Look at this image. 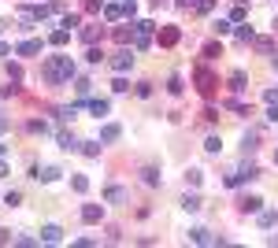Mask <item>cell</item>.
<instances>
[{
	"label": "cell",
	"mask_w": 278,
	"mask_h": 248,
	"mask_svg": "<svg viewBox=\"0 0 278 248\" xmlns=\"http://www.w3.org/2000/svg\"><path fill=\"white\" fill-rule=\"evenodd\" d=\"M75 78V59L71 56H49V63H45V82L52 85H63Z\"/></svg>",
	"instance_id": "obj_1"
},
{
	"label": "cell",
	"mask_w": 278,
	"mask_h": 248,
	"mask_svg": "<svg viewBox=\"0 0 278 248\" xmlns=\"http://www.w3.org/2000/svg\"><path fill=\"white\" fill-rule=\"evenodd\" d=\"M253 178H260V171H256V167L249 163V167H245V171L230 174V178H227V185H245V182H253Z\"/></svg>",
	"instance_id": "obj_2"
},
{
	"label": "cell",
	"mask_w": 278,
	"mask_h": 248,
	"mask_svg": "<svg viewBox=\"0 0 278 248\" xmlns=\"http://www.w3.org/2000/svg\"><path fill=\"white\" fill-rule=\"evenodd\" d=\"M104 200H108V204H126L130 193L123 189V185H108V189H104Z\"/></svg>",
	"instance_id": "obj_3"
},
{
	"label": "cell",
	"mask_w": 278,
	"mask_h": 248,
	"mask_svg": "<svg viewBox=\"0 0 278 248\" xmlns=\"http://www.w3.org/2000/svg\"><path fill=\"white\" fill-rule=\"evenodd\" d=\"M41 241H45V245H59V241H63V230H59L56 223H49V226L41 230Z\"/></svg>",
	"instance_id": "obj_4"
},
{
	"label": "cell",
	"mask_w": 278,
	"mask_h": 248,
	"mask_svg": "<svg viewBox=\"0 0 278 248\" xmlns=\"http://www.w3.org/2000/svg\"><path fill=\"white\" fill-rule=\"evenodd\" d=\"M111 67H115L119 74H123V71H130V67H134V56H130L126 49H123V52H115V59H111Z\"/></svg>",
	"instance_id": "obj_5"
},
{
	"label": "cell",
	"mask_w": 278,
	"mask_h": 248,
	"mask_svg": "<svg viewBox=\"0 0 278 248\" xmlns=\"http://www.w3.org/2000/svg\"><path fill=\"white\" fill-rule=\"evenodd\" d=\"M104 219V207L101 204H85L82 207V223H101Z\"/></svg>",
	"instance_id": "obj_6"
},
{
	"label": "cell",
	"mask_w": 278,
	"mask_h": 248,
	"mask_svg": "<svg viewBox=\"0 0 278 248\" xmlns=\"http://www.w3.org/2000/svg\"><path fill=\"white\" fill-rule=\"evenodd\" d=\"M119 137H123V126H119V123H108L101 130V141H104V145H111V141H119Z\"/></svg>",
	"instance_id": "obj_7"
},
{
	"label": "cell",
	"mask_w": 278,
	"mask_h": 248,
	"mask_svg": "<svg viewBox=\"0 0 278 248\" xmlns=\"http://www.w3.org/2000/svg\"><path fill=\"white\" fill-rule=\"evenodd\" d=\"M197 82H201V93H204V97H208V93L215 89V78H211L208 71H204V67H201V71H197Z\"/></svg>",
	"instance_id": "obj_8"
},
{
	"label": "cell",
	"mask_w": 278,
	"mask_h": 248,
	"mask_svg": "<svg viewBox=\"0 0 278 248\" xmlns=\"http://www.w3.org/2000/svg\"><path fill=\"white\" fill-rule=\"evenodd\" d=\"M15 52H19V56H37V52H41V41H23Z\"/></svg>",
	"instance_id": "obj_9"
},
{
	"label": "cell",
	"mask_w": 278,
	"mask_h": 248,
	"mask_svg": "<svg viewBox=\"0 0 278 248\" xmlns=\"http://www.w3.org/2000/svg\"><path fill=\"white\" fill-rule=\"evenodd\" d=\"M89 111H93L97 119H104V115L111 111V104H108V100H93V104H89Z\"/></svg>",
	"instance_id": "obj_10"
},
{
	"label": "cell",
	"mask_w": 278,
	"mask_h": 248,
	"mask_svg": "<svg viewBox=\"0 0 278 248\" xmlns=\"http://www.w3.org/2000/svg\"><path fill=\"white\" fill-rule=\"evenodd\" d=\"M182 207H185V211H201V197H197V193H185V197H182Z\"/></svg>",
	"instance_id": "obj_11"
},
{
	"label": "cell",
	"mask_w": 278,
	"mask_h": 248,
	"mask_svg": "<svg viewBox=\"0 0 278 248\" xmlns=\"http://www.w3.org/2000/svg\"><path fill=\"white\" fill-rule=\"evenodd\" d=\"M104 19H108V23L123 19V4H104Z\"/></svg>",
	"instance_id": "obj_12"
},
{
	"label": "cell",
	"mask_w": 278,
	"mask_h": 248,
	"mask_svg": "<svg viewBox=\"0 0 278 248\" xmlns=\"http://www.w3.org/2000/svg\"><path fill=\"white\" fill-rule=\"evenodd\" d=\"M34 178H41V182H56V178H59V167H45V171H34Z\"/></svg>",
	"instance_id": "obj_13"
},
{
	"label": "cell",
	"mask_w": 278,
	"mask_h": 248,
	"mask_svg": "<svg viewBox=\"0 0 278 248\" xmlns=\"http://www.w3.org/2000/svg\"><path fill=\"white\" fill-rule=\"evenodd\" d=\"M149 33H152V23L149 19H137L134 23V37H149Z\"/></svg>",
	"instance_id": "obj_14"
},
{
	"label": "cell",
	"mask_w": 278,
	"mask_h": 248,
	"mask_svg": "<svg viewBox=\"0 0 278 248\" xmlns=\"http://www.w3.org/2000/svg\"><path fill=\"white\" fill-rule=\"evenodd\" d=\"M59 149H63V152H75V149H78V141L71 137L67 130H63V133H59Z\"/></svg>",
	"instance_id": "obj_15"
},
{
	"label": "cell",
	"mask_w": 278,
	"mask_h": 248,
	"mask_svg": "<svg viewBox=\"0 0 278 248\" xmlns=\"http://www.w3.org/2000/svg\"><path fill=\"white\" fill-rule=\"evenodd\" d=\"M49 41L56 45V49H59V45H67V41H71V30H67V26H63V30H56V33H52Z\"/></svg>",
	"instance_id": "obj_16"
},
{
	"label": "cell",
	"mask_w": 278,
	"mask_h": 248,
	"mask_svg": "<svg viewBox=\"0 0 278 248\" xmlns=\"http://www.w3.org/2000/svg\"><path fill=\"white\" fill-rule=\"evenodd\" d=\"M275 223H278V211H260V226L263 230H271Z\"/></svg>",
	"instance_id": "obj_17"
},
{
	"label": "cell",
	"mask_w": 278,
	"mask_h": 248,
	"mask_svg": "<svg viewBox=\"0 0 278 248\" xmlns=\"http://www.w3.org/2000/svg\"><path fill=\"white\" fill-rule=\"evenodd\" d=\"M204 152H211V156H219V152H223V141H219V137H208V141H204Z\"/></svg>",
	"instance_id": "obj_18"
},
{
	"label": "cell",
	"mask_w": 278,
	"mask_h": 248,
	"mask_svg": "<svg viewBox=\"0 0 278 248\" xmlns=\"http://www.w3.org/2000/svg\"><path fill=\"white\" fill-rule=\"evenodd\" d=\"M260 204H263L260 197H245L241 200V211H260Z\"/></svg>",
	"instance_id": "obj_19"
},
{
	"label": "cell",
	"mask_w": 278,
	"mask_h": 248,
	"mask_svg": "<svg viewBox=\"0 0 278 248\" xmlns=\"http://www.w3.org/2000/svg\"><path fill=\"white\" fill-rule=\"evenodd\" d=\"M71 185H75V193H85V189H89V178H85V174H75Z\"/></svg>",
	"instance_id": "obj_20"
},
{
	"label": "cell",
	"mask_w": 278,
	"mask_h": 248,
	"mask_svg": "<svg viewBox=\"0 0 278 248\" xmlns=\"http://www.w3.org/2000/svg\"><path fill=\"white\" fill-rule=\"evenodd\" d=\"M230 89H234V93L245 89V74H241V71H234V74H230Z\"/></svg>",
	"instance_id": "obj_21"
},
{
	"label": "cell",
	"mask_w": 278,
	"mask_h": 248,
	"mask_svg": "<svg viewBox=\"0 0 278 248\" xmlns=\"http://www.w3.org/2000/svg\"><path fill=\"white\" fill-rule=\"evenodd\" d=\"M160 41H163V45H175V41H178V30H175V26H167V30L160 33Z\"/></svg>",
	"instance_id": "obj_22"
},
{
	"label": "cell",
	"mask_w": 278,
	"mask_h": 248,
	"mask_svg": "<svg viewBox=\"0 0 278 248\" xmlns=\"http://www.w3.org/2000/svg\"><path fill=\"white\" fill-rule=\"evenodd\" d=\"M97 37H101V30H97V26H85V30H82V41H97Z\"/></svg>",
	"instance_id": "obj_23"
},
{
	"label": "cell",
	"mask_w": 278,
	"mask_h": 248,
	"mask_svg": "<svg viewBox=\"0 0 278 248\" xmlns=\"http://www.w3.org/2000/svg\"><path fill=\"white\" fill-rule=\"evenodd\" d=\"M89 78H78V82H75V89H78V97H89Z\"/></svg>",
	"instance_id": "obj_24"
},
{
	"label": "cell",
	"mask_w": 278,
	"mask_h": 248,
	"mask_svg": "<svg viewBox=\"0 0 278 248\" xmlns=\"http://www.w3.org/2000/svg\"><path fill=\"white\" fill-rule=\"evenodd\" d=\"M211 26H215V33H219V37H223V33H230V26H234V23H227V19H215V23H211Z\"/></svg>",
	"instance_id": "obj_25"
},
{
	"label": "cell",
	"mask_w": 278,
	"mask_h": 248,
	"mask_svg": "<svg viewBox=\"0 0 278 248\" xmlns=\"http://www.w3.org/2000/svg\"><path fill=\"white\" fill-rule=\"evenodd\" d=\"M82 152H85V156H101V145H97V141H85Z\"/></svg>",
	"instance_id": "obj_26"
},
{
	"label": "cell",
	"mask_w": 278,
	"mask_h": 248,
	"mask_svg": "<svg viewBox=\"0 0 278 248\" xmlns=\"http://www.w3.org/2000/svg\"><path fill=\"white\" fill-rule=\"evenodd\" d=\"M130 33H134V26H130V30H126V26H119V30H115V41L126 45V41H130Z\"/></svg>",
	"instance_id": "obj_27"
},
{
	"label": "cell",
	"mask_w": 278,
	"mask_h": 248,
	"mask_svg": "<svg viewBox=\"0 0 278 248\" xmlns=\"http://www.w3.org/2000/svg\"><path fill=\"white\" fill-rule=\"evenodd\" d=\"M141 174H145V185H160V178H156V171H152V167H145Z\"/></svg>",
	"instance_id": "obj_28"
},
{
	"label": "cell",
	"mask_w": 278,
	"mask_h": 248,
	"mask_svg": "<svg viewBox=\"0 0 278 248\" xmlns=\"http://www.w3.org/2000/svg\"><path fill=\"white\" fill-rule=\"evenodd\" d=\"M167 89H171V93H175V97H178V93H182V78H178V74H171V82H167Z\"/></svg>",
	"instance_id": "obj_29"
},
{
	"label": "cell",
	"mask_w": 278,
	"mask_h": 248,
	"mask_svg": "<svg viewBox=\"0 0 278 248\" xmlns=\"http://www.w3.org/2000/svg\"><path fill=\"white\" fill-rule=\"evenodd\" d=\"M256 33H253V26H241V30H237V41H253Z\"/></svg>",
	"instance_id": "obj_30"
},
{
	"label": "cell",
	"mask_w": 278,
	"mask_h": 248,
	"mask_svg": "<svg viewBox=\"0 0 278 248\" xmlns=\"http://www.w3.org/2000/svg\"><path fill=\"white\" fill-rule=\"evenodd\" d=\"M245 152H256V133H245V145H241Z\"/></svg>",
	"instance_id": "obj_31"
},
{
	"label": "cell",
	"mask_w": 278,
	"mask_h": 248,
	"mask_svg": "<svg viewBox=\"0 0 278 248\" xmlns=\"http://www.w3.org/2000/svg\"><path fill=\"white\" fill-rule=\"evenodd\" d=\"M185 178H189V185H201V182H204V174L197 171V167H193V171H189V174H185Z\"/></svg>",
	"instance_id": "obj_32"
},
{
	"label": "cell",
	"mask_w": 278,
	"mask_h": 248,
	"mask_svg": "<svg viewBox=\"0 0 278 248\" xmlns=\"http://www.w3.org/2000/svg\"><path fill=\"white\" fill-rule=\"evenodd\" d=\"M123 15H126V19L137 15V4H134V0H126V4H123Z\"/></svg>",
	"instance_id": "obj_33"
},
{
	"label": "cell",
	"mask_w": 278,
	"mask_h": 248,
	"mask_svg": "<svg viewBox=\"0 0 278 248\" xmlns=\"http://www.w3.org/2000/svg\"><path fill=\"white\" fill-rule=\"evenodd\" d=\"M111 89H115V93H126L130 82H126V78H115V82H111Z\"/></svg>",
	"instance_id": "obj_34"
},
{
	"label": "cell",
	"mask_w": 278,
	"mask_h": 248,
	"mask_svg": "<svg viewBox=\"0 0 278 248\" xmlns=\"http://www.w3.org/2000/svg\"><path fill=\"white\" fill-rule=\"evenodd\" d=\"M15 245H26V248H30V245H37V237H30V233H19Z\"/></svg>",
	"instance_id": "obj_35"
},
{
	"label": "cell",
	"mask_w": 278,
	"mask_h": 248,
	"mask_svg": "<svg viewBox=\"0 0 278 248\" xmlns=\"http://www.w3.org/2000/svg\"><path fill=\"white\" fill-rule=\"evenodd\" d=\"M245 15H249L245 8H234V11H230V23H245Z\"/></svg>",
	"instance_id": "obj_36"
},
{
	"label": "cell",
	"mask_w": 278,
	"mask_h": 248,
	"mask_svg": "<svg viewBox=\"0 0 278 248\" xmlns=\"http://www.w3.org/2000/svg\"><path fill=\"white\" fill-rule=\"evenodd\" d=\"M256 49H260V52H267V56H271V52H275V45H271L267 37H260V41H256Z\"/></svg>",
	"instance_id": "obj_37"
},
{
	"label": "cell",
	"mask_w": 278,
	"mask_h": 248,
	"mask_svg": "<svg viewBox=\"0 0 278 248\" xmlns=\"http://www.w3.org/2000/svg\"><path fill=\"white\" fill-rule=\"evenodd\" d=\"M30 130H34V133H49V123H41V119H34V123H30Z\"/></svg>",
	"instance_id": "obj_38"
},
{
	"label": "cell",
	"mask_w": 278,
	"mask_h": 248,
	"mask_svg": "<svg viewBox=\"0 0 278 248\" xmlns=\"http://www.w3.org/2000/svg\"><path fill=\"white\" fill-rule=\"evenodd\" d=\"M85 59H89V63H101V49H93V45H89V52H85Z\"/></svg>",
	"instance_id": "obj_39"
},
{
	"label": "cell",
	"mask_w": 278,
	"mask_h": 248,
	"mask_svg": "<svg viewBox=\"0 0 278 248\" xmlns=\"http://www.w3.org/2000/svg\"><path fill=\"white\" fill-rule=\"evenodd\" d=\"M267 123H278V108H275V104L267 108Z\"/></svg>",
	"instance_id": "obj_40"
},
{
	"label": "cell",
	"mask_w": 278,
	"mask_h": 248,
	"mask_svg": "<svg viewBox=\"0 0 278 248\" xmlns=\"http://www.w3.org/2000/svg\"><path fill=\"white\" fill-rule=\"evenodd\" d=\"M263 100H267V104H275V100H278V89H267V93H263Z\"/></svg>",
	"instance_id": "obj_41"
},
{
	"label": "cell",
	"mask_w": 278,
	"mask_h": 248,
	"mask_svg": "<svg viewBox=\"0 0 278 248\" xmlns=\"http://www.w3.org/2000/svg\"><path fill=\"white\" fill-rule=\"evenodd\" d=\"M8 52H11V45H8V41H0V59L8 56Z\"/></svg>",
	"instance_id": "obj_42"
},
{
	"label": "cell",
	"mask_w": 278,
	"mask_h": 248,
	"mask_svg": "<svg viewBox=\"0 0 278 248\" xmlns=\"http://www.w3.org/2000/svg\"><path fill=\"white\" fill-rule=\"evenodd\" d=\"M8 241H15V237H11L8 230H0V245H8Z\"/></svg>",
	"instance_id": "obj_43"
},
{
	"label": "cell",
	"mask_w": 278,
	"mask_h": 248,
	"mask_svg": "<svg viewBox=\"0 0 278 248\" xmlns=\"http://www.w3.org/2000/svg\"><path fill=\"white\" fill-rule=\"evenodd\" d=\"M8 126H11V123H8V119H4V111H0V133L8 130Z\"/></svg>",
	"instance_id": "obj_44"
},
{
	"label": "cell",
	"mask_w": 278,
	"mask_h": 248,
	"mask_svg": "<svg viewBox=\"0 0 278 248\" xmlns=\"http://www.w3.org/2000/svg\"><path fill=\"white\" fill-rule=\"evenodd\" d=\"M0 178H8V163L4 159H0Z\"/></svg>",
	"instance_id": "obj_45"
},
{
	"label": "cell",
	"mask_w": 278,
	"mask_h": 248,
	"mask_svg": "<svg viewBox=\"0 0 278 248\" xmlns=\"http://www.w3.org/2000/svg\"><path fill=\"white\" fill-rule=\"evenodd\" d=\"M4 156H8V145H0V159H4Z\"/></svg>",
	"instance_id": "obj_46"
},
{
	"label": "cell",
	"mask_w": 278,
	"mask_h": 248,
	"mask_svg": "<svg viewBox=\"0 0 278 248\" xmlns=\"http://www.w3.org/2000/svg\"><path fill=\"white\" fill-rule=\"evenodd\" d=\"M275 163H278V152H275Z\"/></svg>",
	"instance_id": "obj_47"
},
{
	"label": "cell",
	"mask_w": 278,
	"mask_h": 248,
	"mask_svg": "<svg viewBox=\"0 0 278 248\" xmlns=\"http://www.w3.org/2000/svg\"><path fill=\"white\" fill-rule=\"evenodd\" d=\"M275 67H278V56H275Z\"/></svg>",
	"instance_id": "obj_48"
}]
</instances>
